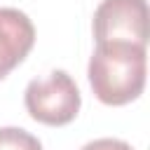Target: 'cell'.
Masks as SVG:
<instances>
[{"label":"cell","mask_w":150,"mask_h":150,"mask_svg":"<svg viewBox=\"0 0 150 150\" xmlns=\"http://www.w3.org/2000/svg\"><path fill=\"white\" fill-rule=\"evenodd\" d=\"M96 42H148V2L145 0H103L94 12Z\"/></svg>","instance_id":"obj_3"},{"label":"cell","mask_w":150,"mask_h":150,"mask_svg":"<svg viewBox=\"0 0 150 150\" xmlns=\"http://www.w3.org/2000/svg\"><path fill=\"white\" fill-rule=\"evenodd\" d=\"M0 150H42V143L19 127H2L0 129Z\"/></svg>","instance_id":"obj_5"},{"label":"cell","mask_w":150,"mask_h":150,"mask_svg":"<svg viewBox=\"0 0 150 150\" xmlns=\"http://www.w3.org/2000/svg\"><path fill=\"white\" fill-rule=\"evenodd\" d=\"M33 42V21L14 7H0V80H5L28 56Z\"/></svg>","instance_id":"obj_4"},{"label":"cell","mask_w":150,"mask_h":150,"mask_svg":"<svg viewBox=\"0 0 150 150\" xmlns=\"http://www.w3.org/2000/svg\"><path fill=\"white\" fill-rule=\"evenodd\" d=\"M23 103L28 115L47 127H63L73 122L80 112V89L66 70H52L45 77L28 82Z\"/></svg>","instance_id":"obj_2"},{"label":"cell","mask_w":150,"mask_h":150,"mask_svg":"<svg viewBox=\"0 0 150 150\" xmlns=\"http://www.w3.org/2000/svg\"><path fill=\"white\" fill-rule=\"evenodd\" d=\"M82 150H134V148L120 138H96V141H89Z\"/></svg>","instance_id":"obj_6"},{"label":"cell","mask_w":150,"mask_h":150,"mask_svg":"<svg viewBox=\"0 0 150 150\" xmlns=\"http://www.w3.org/2000/svg\"><path fill=\"white\" fill-rule=\"evenodd\" d=\"M87 75L101 103L127 105L145 87V47L131 42H96Z\"/></svg>","instance_id":"obj_1"}]
</instances>
